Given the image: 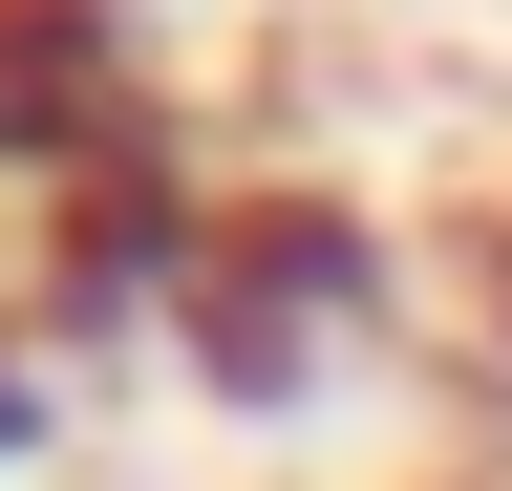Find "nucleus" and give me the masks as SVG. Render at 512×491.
<instances>
[{"label":"nucleus","instance_id":"3","mask_svg":"<svg viewBox=\"0 0 512 491\" xmlns=\"http://www.w3.org/2000/svg\"><path fill=\"white\" fill-rule=\"evenodd\" d=\"M43 427H64V385H43V342H22V321H0V470H22V449H43Z\"/></svg>","mask_w":512,"mask_h":491},{"label":"nucleus","instance_id":"1","mask_svg":"<svg viewBox=\"0 0 512 491\" xmlns=\"http://www.w3.org/2000/svg\"><path fill=\"white\" fill-rule=\"evenodd\" d=\"M406 342V257H384L363 193H214V235H192V299H171V363L214 406H342L363 363Z\"/></svg>","mask_w":512,"mask_h":491},{"label":"nucleus","instance_id":"2","mask_svg":"<svg viewBox=\"0 0 512 491\" xmlns=\"http://www.w3.org/2000/svg\"><path fill=\"white\" fill-rule=\"evenodd\" d=\"M150 171H192L171 43L128 0H0V193H22V235L86 193H150Z\"/></svg>","mask_w":512,"mask_h":491}]
</instances>
